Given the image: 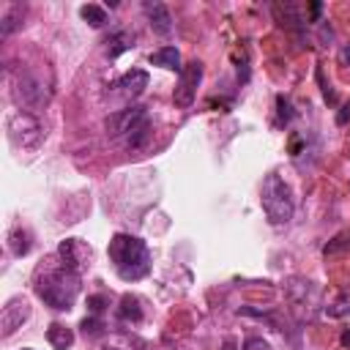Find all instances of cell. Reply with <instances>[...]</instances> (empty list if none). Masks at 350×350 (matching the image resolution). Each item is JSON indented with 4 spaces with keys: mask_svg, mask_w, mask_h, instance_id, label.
<instances>
[{
    "mask_svg": "<svg viewBox=\"0 0 350 350\" xmlns=\"http://www.w3.org/2000/svg\"><path fill=\"white\" fill-rule=\"evenodd\" d=\"M221 350H238L235 339H232V336H227V339H224V347H221Z\"/></svg>",
    "mask_w": 350,
    "mask_h": 350,
    "instance_id": "26",
    "label": "cell"
},
{
    "mask_svg": "<svg viewBox=\"0 0 350 350\" xmlns=\"http://www.w3.org/2000/svg\"><path fill=\"white\" fill-rule=\"evenodd\" d=\"M145 88H148V71L131 68V71H126V74L112 85V93H115L118 98H123V101H134V98H139V96L145 93Z\"/></svg>",
    "mask_w": 350,
    "mask_h": 350,
    "instance_id": "9",
    "label": "cell"
},
{
    "mask_svg": "<svg viewBox=\"0 0 350 350\" xmlns=\"http://www.w3.org/2000/svg\"><path fill=\"white\" fill-rule=\"evenodd\" d=\"M25 350H30V347H25Z\"/></svg>",
    "mask_w": 350,
    "mask_h": 350,
    "instance_id": "28",
    "label": "cell"
},
{
    "mask_svg": "<svg viewBox=\"0 0 350 350\" xmlns=\"http://www.w3.org/2000/svg\"><path fill=\"white\" fill-rule=\"evenodd\" d=\"M347 115H350V104H345V107H342V112H339L336 123H345V120H347Z\"/></svg>",
    "mask_w": 350,
    "mask_h": 350,
    "instance_id": "25",
    "label": "cell"
},
{
    "mask_svg": "<svg viewBox=\"0 0 350 350\" xmlns=\"http://www.w3.org/2000/svg\"><path fill=\"white\" fill-rule=\"evenodd\" d=\"M243 350H271V345L262 339V336H249L243 342Z\"/></svg>",
    "mask_w": 350,
    "mask_h": 350,
    "instance_id": "22",
    "label": "cell"
},
{
    "mask_svg": "<svg viewBox=\"0 0 350 350\" xmlns=\"http://www.w3.org/2000/svg\"><path fill=\"white\" fill-rule=\"evenodd\" d=\"M339 63H342V66H350V44L342 46V52H339Z\"/></svg>",
    "mask_w": 350,
    "mask_h": 350,
    "instance_id": "24",
    "label": "cell"
},
{
    "mask_svg": "<svg viewBox=\"0 0 350 350\" xmlns=\"http://www.w3.org/2000/svg\"><path fill=\"white\" fill-rule=\"evenodd\" d=\"M200 82H202V63H200V60L186 63L183 71H180V79H178V85H175V90H172V101H175L178 107H183V109L191 107L194 98H197Z\"/></svg>",
    "mask_w": 350,
    "mask_h": 350,
    "instance_id": "7",
    "label": "cell"
},
{
    "mask_svg": "<svg viewBox=\"0 0 350 350\" xmlns=\"http://www.w3.org/2000/svg\"><path fill=\"white\" fill-rule=\"evenodd\" d=\"M46 342H49L55 350H68V347L74 345V331H71L68 325H63V323H52V325L46 328Z\"/></svg>",
    "mask_w": 350,
    "mask_h": 350,
    "instance_id": "15",
    "label": "cell"
},
{
    "mask_svg": "<svg viewBox=\"0 0 350 350\" xmlns=\"http://www.w3.org/2000/svg\"><path fill=\"white\" fill-rule=\"evenodd\" d=\"M5 134H8L11 145H16V148H36L44 137V126L38 123L36 115H30L25 109H14L5 118Z\"/></svg>",
    "mask_w": 350,
    "mask_h": 350,
    "instance_id": "5",
    "label": "cell"
},
{
    "mask_svg": "<svg viewBox=\"0 0 350 350\" xmlns=\"http://www.w3.org/2000/svg\"><path fill=\"white\" fill-rule=\"evenodd\" d=\"M36 295L46 306H52L57 312H68L79 295V273L66 268L63 262L46 265L36 276Z\"/></svg>",
    "mask_w": 350,
    "mask_h": 350,
    "instance_id": "1",
    "label": "cell"
},
{
    "mask_svg": "<svg viewBox=\"0 0 350 350\" xmlns=\"http://www.w3.org/2000/svg\"><path fill=\"white\" fill-rule=\"evenodd\" d=\"M118 317L123 323H139L142 320V306L134 295H123L120 298V306H118Z\"/></svg>",
    "mask_w": 350,
    "mask_h": 350,
    "instance_id": "17",
    "label": "cell"
},
{
    "mask_svg": "<svg viewBox=\"0 0 350 350\" xmlns=\"http://www.w3.org/2000/svg\"><path fill=\"white\" fill-rule=\"evenodd\" d=\"M142 11H145L153 33H159V36H170L172 33V16H170V8L164 3H150L148 0V3H142Z\"/></svg>",
    "mask_w": 350,
    "mask_h": 350,
    "instance_id": "11",
    "label": "cell"
},
{
    "mask_svg": "<svg viewBox=\"0 0 350 350\" xmlns=\"http://www.w3.org/2000/svg\"><path fill=\"white\" fill-rule=\"evenodd\" d=\"M104 350H148V342L131 331H112L101 339Z\"/></svg>",
    "mask_w": 350,
    "mask_h": 350,
    "instance_id": "12",
    "label": "cell"
},
{
    "mask_svg": "<svg viewBox=\"0 0 350 350\" xmlns=\"http://www.w3.org/2000/svg\"><path fill=\"white\" fill-rule=\"evenodd\" d=\"M276 109H279V118H276L279 126H287V123L293 120V115H295V112H293V104H290L284 96H276Z\"/></svg>",
    "mask_w": 350,
    "mask_h": 350,
    "instance_id": "21",
    "label": "cell"
},
{
    "mask_svg": "<svg viewBox=\"0 0 350 350\" xmlns=\"http://www.w3.org/2000/svg\"><path fill=\"white\" fill-rule=\"evenodd\" d=\"M325 314L328 317H345V314H350V295H342L334 304H328L325 306Z\"/></svg>",
    "mask_w": 350,
    "mask_h": 350,
    "instance_id": "20",
    "label": "cell"
},
{
    "mask_svg": "<svg viewBox=\"0 0 350 350\" xmlns=\"http://www.w3.org/2000/svg\"><path fill=\"white\" fill-rule=\"evenodd\" d=\"M8 246H11V252H14L16 257H22V254L30 252V235H27L22 227H16V230L11 232V238H8Z\"/></svg>",
    "mask_w": 350,
    "mask_h": 350,
    "instance_id": "19",
    "label": "cell"
},
{
    "mask_svg": "<svg viewBox=\"0 0 350 350\" xmlns=\"http://www.w3.org/2000/svg\"><path fill=\"white\" fill-rule=\"evenodd\" d=\"M98 328H101L98 314H93V317H85V320H82V331H85V334H98Z\"/></svg>",
    "mask_w": 350,
    "mask_h": 350,
    "instance_id": "23",
    "label": "cell"
},
{
    "mask_svg": "<svg viewBox=\"0 0 350 350\" xmlns=\"http://www.w3.org/2000/svg\"><path fill=\"white\" fill-rule=\"evenodd\" d=\"M107 46V57L109 60H115V57H120L123 52H129L131 46H134V33H129V30H115V33H109L107 36V41H104Z\"/></svg>",
    "mask_w": 350,
    "mask_h": 350,
    "instance_id": "13",
    "label": "cell"
},
{
    "mask_svg": "<svg viewBox=\"0 0 350 350\" xmlns=\"http://www.w3.org/2000/svg\"><path fill=\"white\" fill-rule=\"evenodd\" d=\"M109 262L120 279L137 282V279L148 276V271H150V252L142 238L118 232L109 241Z\"/></svg>",
    "mask_w": 350,
    "mask_h": 350,
    "instance_id": "3",
    "label": "cell"
},
{
    "mask_svg": "<svg viewBox=\"0 0 350 350\" xmlns=\"http://www.w3.org/2000/svg\"><path fill=\"white\" fill-rule=\"evenodd\" d=\"M260 205L268 216L271 224H287L293 219V211H295V202H293V191L290 186L284 183L282 175L276 172H268L262 178V186H260Z\"/></svg>",
    "mask_w": 350,
    "mask_h": 350,
    "instance_id": "4",
    "label": "cell"
},
{
    "mask_svg": "<svg viewBox=\"0 0 350 350\" xmlns=\"http://www.w3.org/2000/svg\"><path fill=\"white\" fill-rule=\"evenodd\" d=\"M342 345L350 347V331H342Z\"/></svg>",
    "mask_w": 350,
    "mask_h": 350,
    "instance_id": "27",
    "label": "cell"
},
{
    "mask_svg": "<svg viewBox=\"0 0 350 350\" xmlns=\"http://www.w3.org/2000/svg\"><path fill=\"white\" fill-rule=\"evenodd\" d=\"M57 257H60V262H63L66 268L82 273V271L90 265L93 252H90V246H88L85 241H79V238H66V241H60V246H57Z\"/></svg>",
    "mask_w": 350,
    "mask_h": 350,
    "instance_id": "8",
    "label": "cell"
},
{
    "mask_svg": "<svg viewBox=\"0 0 350 350\" xmlns=\"http://www.w3.org/2000/svg\"><path fill=\"white\" fill-rule=\"evenodd\" d=\"M30 317V306L19 298L8 301L3 306V314H0V325H3V336H11L16 328H22V323Z\"/></svg>",
    "mask_w": 350,
    "mask_h": 350,
    "instance_id": "10",
    "label": "cell"
},
{
    "mask_svg": "<svg viewBox=\"0 0 350 350\" xmlns=\"http://www.w3.org/2000/svg\"><path fill=\"white\" fill-rule=\"evenodd\" d=\"M150 66H159V68H167V71H183L180 66V52L175 46H161L156 52H150Z\"/></svg>",
    "mask_w": 350,
    "mask_h": 350,
    "instance_id": "14",
    "label": "cell"
},
{
    "mask_svg": "<svg viewBox=\"0 0 350 350\" xmlns=\"http://www.w3.org/2000/svg\"><path fill=\"white\" fill-rule=\"evenodd\" d=\"M79 16H82L90 27H104V25H107V11H104L101 5H96V3L82 5V8H79Z\"/></svg>",
    "mask_w": 350,
    "mask_h": 350,
    "instance_id": "18",
    "label": "cell"
},
{
    "mask_svg": "<svg viewBox=\"0 0 350 350\" xmlns=\"http://www.w3.org/2000/svg\"><path fill=\"white\" fill-rule=\"evenodd\" d=\"M14 98L22 107H41L49 101V88L30 71H16L14 77Z\"/></svg>",
    "mask_w": 350,
    "mask_h": 350,
    "instance_id": "6",
    "label": "cell"
},
{
    "mask_svg": "<svg viewBox=\"0 0 350 350\" xmlns=\"http://www.w3.org/2000/svg\"><path fill=\"white\" fill-rule=\"evenodd\" d=\"M22 11H25V8H22L19 3H14V5L5 8V14H3V19H0V36H3V38H8V36L22 25Z\"/></svg>",
    "mask_w": 350,
    "mask_h": 350,
    "instance_id": "16",
    "label": "cell"
},
{
    "mask_svg": "<svg viewBox=\"0 0 350 350\" xmlns=\"http://www.w3.org/2000/svg\"><path fill=\"white\" fill-rule=\"evenodd\" d=\"M104 129L115 142H120L131 153L142 150L150 142V131H153L145 107H126V109H118V112L107 115Z\"/></svg>",
    "mask_w": 350,
    "mask_h": 350,
    "instance_id": "2",
    "label": "cell"
}]
</instances>
